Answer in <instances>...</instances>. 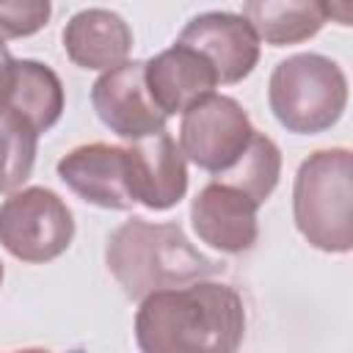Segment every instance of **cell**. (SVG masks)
<instances>
[{
	"mask_svg": "<svg viewBox=\"0 0 353 353\" xmlns=\"http://www.w3.org/2000/svg\"><path fill=\"white\" fill-rule=\"evenodd\" d=\"M91 105L99 121L130 143L163 132L168 121L146 91L143 61H127L102 72L91 85Z\"/></svg>",
	"mask_w": 353,
	"mask_h": 353,
	"instance_id": "7",
	"label": "cell"
},
{
	"mask_svg": "<svg viewBox=\"0 0 353 353\" xmlns=\"http://www.w3.org/2000/svg\"><path fill=\"white\" fill-rule=\"evenodd\" d=\"M14 353H50L44 347H22V350H14Z\"/></svg>",
	"mask_w": 353,
	"mask_h": 353,
	"instance_id": "20",
	"label": "cell"
},
{
	"mask_svg": "<svg viewBox=\"0 0 353 353\" xmlns=\"http://www.w3.org/2000/svg\"><path fill=\"white\" fill-rule=\"evenodd\" d=\"M61 182L83 201L102 210H132L135 201L127 190L124 146L83 143L66 152L55 165Z\"/></svg>",
	"mask_w": 353,
	"mask_h": 353,
	"instance_id": "12",
	"label": "cell"
},
{
	"mask_svg": "<svg viewBox=\"0 0 353 353\" xmlns=\"http://www.w3.org/2000/svg\"><path fill=\"white\" fill-rule=\"evenodd\" d=\"M256 210L259 204L248 196L212 179L193 196L190 223L204 245L221 254H245L259 237Z\"/></svg>",
	"mask_w": 353,
	"mask_h": 353,
	"instance_id": "10",
	"label": "cell"
},
{
	"mask_svg": "<svg viewBox=\"0 0 353 353\" xmlns=\"http://www.w3.org/2000/svg\"><path fill=\"white\" fill-rule=\"evenodd\" d=\"M279 176H281V149L265 132H254L237 163L223 174H215V182L240 190L243 196H248L254 204L262 207L276 190Z\"/></svg>",
	"mask_w": 353,
	"mask_h": 353,
	"instance_id": "16",
	"label": "cell"
},
{
	"mask_svg": "<svg viewBox=\"0 0 353 353\" xmlns=\"http://www.w3.org/2000/svg\"><path fill=\"white\" fill-rule=\"evenodd\" d=\"M245 303L232 284L193 281L152 292L135 312L141 353H237Z\"/></svg>",
	"mask_w": 353,
	"mask_h": 353,
	"instance_id": "1",
	"label": "cell"
},
{
	"mask_svg": "<svg viewBox=\"0 0 353 353\" xmlns=\"http://www.w3.org/2000/svg\"><path fill=\"white\" fill-rule=\"evenodd\" d=\"M36 152L39 132L11 110H0V193H14L28 182Z\"/></svg>",
	"mask_w": 353,
	"mask_h": 353,
	"instance_id": "17",
	"label": "cell"
},
{
	"mask_svg": "<svg viewBox=\"0 0 353 353\" xmlns=\"http://www.w3.org/2000/svg\"><path fill=\"white\" fill-rule=\"evenodd\" d=\"M143 80L152 102L165 119L185 113L204 97L215 94L218 85L212 63L201 52L179 41H174L154 58L143 61Z\"/></svg>",
	"mask_w": 353,
	"mask_h": 353,
	"instance_id": "11",
	"label": "cell"
},
{
	"mask_svg": "<svg viewBox=\"0 0 353 353\" xmlns=\"http://www.w3.org/2000/svg\"><path fill=\"white\" fill-rule=\"evenodd\" d=\"M353 154L345 146L312 152L292 182V221L325 254L353 248Z\"/></svg>",
	"mask_w": 353,
	"mask_h": 353,
	"instance_id": "3",
	"label": "cell"
},
{
	"mask_svg": "<svg viewBox=\"0 0 353 353\" xmlns=\"http://www.w3.org/2000/svg\"><path fill=\"white\" fill-rule=\"evenodd\" d=\"M52 14L47 0H0V39L39 33Z\"/></svg>",
	"mask_w": 353,
	"mask_h": 353,
	"instance_id": "18",
	"label": "cell"
},
{
	"mask_svg": "<svg viewBox=\"0 0 353 353\" xmlns=\"http://www.w3.org/2000/svg\"><path fill=\"white\" fill-rule=\"evenodd\" d=\"M72 237L74 215L50 188H22L0 204V245L19 262H52L72 245Z\"/></svg>",
	"mask_w": 353,
	"mask_h": 353,
	"instance_id": "5",
	"label": "cell"
},
{
	"mask_svg": "<svg viewBox=\"0 0 353 353\" xmlns=\"http://www.w3.org/2000/svg\"><path fill=\"white\" fill-rule=\"evenodd\" d=\"M268 105L287 132H325L347 108V77L336 61L320 52H295L273 66Z\"/></svg>",
	"mask_w": 353,
	"mask_h": 353,
	"instance_id": "4",
	"label": "cell"
},
{
	"mask_svg": "<svg viewBox=\"0 0 353 353\" xmlns=\"http://www.w3.org/2000/svg\"><path fill=\"white\" fill-rule=\"evenodd\" d=\"M11 69H14V58H11V52H8V44L0 39V105H3L8 80H11Z\"/></svg>",
	"mask_w": 353,
	"mask_h": 353,
	"instance_id": "19",
	"label": "cell"
},
{
	"mask_svg": "<svg viewBox=\"0 0 353 353\" xmlns=\"http://www.w3.org/2000/svg\"><path fill=\"white\" fill-rule=\"evenodd\" d=\"M105 265L127 298L143 301L152 292L207 281L223 265L201 254L179 223L130 218L105 243Z\"/></svg>",
	"mask_w": 353,
	"mask_h": 353,
	"instance_id": "2",
	"label": "cell"
},
{
	"mask_svg": "<svg viewBox=\"0 0 353 353\" xmlns=\"http://www.w3.org/2000/svg\"><path fill=\"white\" fill-rule=\"evenodd\" d=\"M63 50L69 61L80 69H116L127 63L132 52V30L121 14L110 8H83L77 11L63 33Z\"/></svg>",
	"mask_w": 353,
	"mask_h": 353,
	"instance_id": "13",
	"label": "cell"
},
{
	"mask_svg": "<svg viewBox=\"0 0 353 353\" xmlns=\"http://www.w3.org/2000/svg\"><path fill=\"white\" fill-rule=\"evenodd\" d=\"M243 17L270 47L301 44L328 22L325 3L314 0H251L243 6Z\"/></svg>",
	"mask_w": 353,
	"mask_h": 353,
	"instance_id": "15",
	"label": "cell"
},
{
	"mask_svg": "<svg viewBox=\"0 0 353 353\" xmlns=\"http://www.w3.org/2000/svg\"><path fill=\"white\" fill-rule=\"evenodd\" d=\"M3 273H6V270H3V262H0V284H3Z\"/></svg>",
	"mask_w": 353,
	"mask_h": 353,
	"instance_id": "21",
	"label": "cell"
},
{
	"mask_svg": "<svg viewBox=\"0 0 353 353\" xmlns=\"http://www.w3.org/2000/svg\"><path fill=\"white\" fill-rule=\"evenodd\" d=\"M254 132L248 113L234 97L210 94L182 113L179 152L185 160L215 176L237 163Z\"/></svg>",
	"mask_w": 353,
	"mask_h": 353,
	"instance_id": "6",
	"label": "cell"
},
{
	"mask_svg": "<svg viewBox=\"0 0 353 353\" xmlns=\"http://www.w3.org/2000/svg\"><path fill=\"white\" fill-rule=\"evenodd\" d=\"M63 108H66V94L61 77L41 61L14 58L11 80L0 110H11L41 135L61 121Z\"/></svg>",
	"mask_w": 353,
	"mask_h": 353,
	"instance_id": "14",
	"label": "cell"
},
{
	"mask_svg": "<svg viewBox=\"0 0 353 353\" xmlns=\"http://www.w3.org/2000/svg\"><path fill=\"white\" fill-rule=\"evenodd\" d=\"M124 165H127V190L135 204L160 212L176 207L185 199L188 168L168 130L124 146Z\"/></svg>",
	"mask_w": 353,
	"mask_h": 353,
	"instance_id": "9",
	"label": "cell"
},
{
	"mask_svg": "<svg viewBox=\"0 0 353 353\" xmlns=\"http://www.w3.org/2000/svg\"><path fill=\"white\" fill-rule=\"evenodd\" d=\"M176 41L201 52L212 63L218 83L226 85L245 80L259 63V39L243 14H232V11L196 14L193 19H188Z\"/></svg>",
	"mask_w": 353,
	"mask_h": 353,
	"instance_id": "8",
	"label": "cell"
}]
</instances>
